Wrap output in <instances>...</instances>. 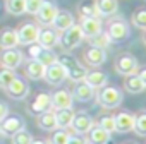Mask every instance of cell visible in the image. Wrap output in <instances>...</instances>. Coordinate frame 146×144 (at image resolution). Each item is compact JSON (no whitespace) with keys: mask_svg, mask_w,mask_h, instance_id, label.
<instances>
[{"mask_svg":"<svg viewBox=\"0 0 146 144\" xmlns=\"http://www.w3.org/2000/svg\"><path fill=\"white\" fill-rule=\"evenodd\" d=\"M124 100V94L119 88H113V86H103L100 88V93H98V103L103 106V108H117Z\"/></svg>","mask_w":146,"mask_h":144,"instance_id":"4","label":"cell"},{"mask_svg":"<svg viewBox=\"0 0 146 144\" xmlns=\"http://www.w3.org/2000/svg\"><path fill=\"white\" fill-rule=\"evenodd\" d=\"M143 43L146 45V31H144V34H143Z\"/></svg>","mask_w":146,"mask_h":144,"instance_id":"45","label":"cell"},{"mask_svg":"<svg viewBox=\"0 0 146 144\" xmlns=\"http://www.w3.org/2000/svg\"><path fill=\"white\" fill-rule=\"evenodd\" d=\"M7 115H9V106H7V103L0 101V122H2Z\"/></svg>","mask_w":146,"mask_h":144,"instance_id":"42","label":"cell"},{"mask_svg":"<svg viewBox=\"0 0 146 144\" xmlns=\"http://www.w3.org/2000/svg\"><path fill=\"white\" fill-rule=\"evenodd\" d=\"M84 60H86V63L91 65V67H100V65H103L105 60H107V52L102 50V48H95V46H91L90 50H86V53H84Z\"/></svg>","mask_w":146,"mask_h":144,"instance_id":"24","label":"cell"},{"mask_svg":"<svg viewBox=\"0 0 146 144\" xmlns=\"http://www.w3.org/2000/svg\"><path fill=\"white\" fill-rule=\"evenodd\" d=\"M23 62H24V55L17 48H7V50L0 52V65H2V67L16 70L17 67H21Z\"/></svg>","mask_w":146,"mask_h":144,"instance_id":"8","label":"cell"},{"mask_svg":"<svg viewBox=\"0 0 146 144\" xmlns=\"http://www.w3.org/2000/svg\"><path fill=\"white\" fill-rule=\"evenodd\" d=\"M16 77H17V74H16V70H14V69L2 67V69H0V88L5 89V88L16 79Z\"/></svg>","mask_w":146,"mask_h":144,"instance_id":"32","label":"cell"},{"mask_svg":"<svg viewBox=\"0 0 146 144\" xmlns=\"http://www.w3.org/2000/svg\"><path fill=\"white\" fill-rule=\"evenodd\" d=\"M17 46H19L17 31L12 28H4L0 31V48L7 50V48H17Z\"/></svg>","mask_w":146,"mask_h":144,"instance_id":"21","label":"cell"},{"mask_svg":"<svg viewBox=\"0 0 146 144\" xmlns=\"http://www.w3.org/2000/svg\"><path fill=\"white\" fill-rule=\"evenodd\" d=\"M45 65L41 63V62H38L36 58H29L28 62H26V67H24V74L31 79V81H40V79H43V76H45Z\"/></svg>","mask_w":146,"mask_h":144,"instance_id":"18","label":"cell"},{"mask_svg":"<svg viewBox=\"0 0 146 144\" xmlns=\"http://www.w3.org/2000/svg\"><path fill=\"white\" fill-rule=\"evenodd\" d=\"M98 125L102 127V129H105L107 132H115V117H112V115H103L102 118H100V122H98Z\"/></svg>","mask_w":146,"mask_h":144,"instance_id":"38","label":"cell"},{"mask_svg":"<svg viewBox=\"0 0 146 144\" xmlns=\"http://www.w3.org/2000/svg\"><path fill=\"white\" fill-rule=\"evenodd\" d=\"M57 57H58V55H57L53 50L43 48V50H41V53L38 55V58H36V60H38V62H41L45 67H48V65H52V63H55V62H57Z\"/></svg>","mask_w":146,"mask_h":144,"instance_id":"34","label":"cell"},{"mask_svg":"<svg viewBox=\"0 0 146 144\" xmlns=\"http://www.w3.org/2000/svg\"><path fill=\"white\" fill-rule=\"evenodd\" d=\"M136 74H137V77H139V79L143 81V84L146 86V67H139Z\"/></svg>","mask_w":146,"mask_h":144,"instance_id":"43","label":"cell"},{"mask_svg":"<svg viewBox=\"0 0 146 144\" xmlns=\"http://www.w3.org/2000/svg\"><path fill=\"white\" fill-rule=\"evenodd\" d=\"M136 134L146 137V112H141L139 115H134V129Z\"/></svg>","mask_w":146,"mask_h":144,"instance_id":"33","label":"cell"},{"mask_svg":"<svg viewBox=\"0 0 146 144\" xmlns=\"http://www.w3.org/2000/svg\"><path fill=\"white\" fill-rule=\"evenodd\" d=\"M21 129H24V120L21 117H5L0 122V134L4 135H14L16 132H19Z\"/></svg>","mask_w":146,"mask_h":144,"instance_id":"14","label":"cell"},{"mask_svg":"<svg viewBox=\"0 0 146 144\" xmlns=\"http://www.w3.org/2000/svg\"><path fill=\"white\" fill-rule=\"evenodd\" d=\"M137 69H139V62L131 53H122L115 60V70H117V74H120L124 77L131 76V74H136Z\"/></svg>","mask_w":146,"mask_h":144,"instance_id":"5","label":"cell"},{"mask_svg":"<svg viewBox=\"0 0 146 144\" xmlns=\"http://www.w3.org/2000/svg\"><path fill=\"white\" fill-rule=\"evenodd\" d=\"M84 83L86 84H90L93 89H100V88H103V86H107V83H108V76L105 74L103 70H90V72H86V76H84Z\"/></svg>","mask_w":146,"mask_h":144,"instance_id":"20","label":"cell"},{"mask_svg":"<svg viewBox=\"0 0 146 144\" xmlns=\"http://www.w3.org/2000/svg\"><path fill=\"white\" fill-rule=\"evenodd\" d=\"M43 79H45L48 84H52V86H60V84L67 79V70H65V67H64L62 63L55 62V63H52V65H48V67L45 69Z\"/></svg>","mask_w":146,"mask_h":144,"instance_id":"6","label":"cell"},{"mask_svg":"<svg viewBox=\"0 0 146 144\" xmlns=\"http://www.w3.org/2000/svg\"><path fill=\"white\" fill-rule=\"evenodd\" d=\"M88 41H90L91 46H95V48H102V50H107V48L110 46V43H112L110 38H108V34H107V31H100L98 34L88 38Z\"/></svg>","mask_w":146,"mask_h":144,"instance_id":"30","label":"cell"},{"mask_svg":"<svg viewBox=\"0 0 146 144\" xmlns=\"http://www.w3.org/2000/svg\"><path fill=\"white\" fill-rule=\"evenodd\" d=\"M124 88H125V91H129L131 94H137V93H143V91L146 89V86H144V84H143V81L137 77V74L125 76Z\"/></svg>","mask_w":146,"mask_h":144,"instance_id":"28","label":"cell"},{"mask_svg":"<svg viewBox=\"0 0 146 144\" xmlns=\"http://www.w3.org/2000/svg\"><path fill=\"white\" fill-rule=\"evenodd\" d=\"M69 135H70V134H69L65 129H58V130L53 132V135H52V139H50V144H67Z\"/></svg>","mask_w":146,"mask_h":144,"instance_id":"37","label":"cell"},{"mask_svg":"<svg viewBox=\"0 0 146 144\" xmlns=\"http://www.w3.org/2000/svg\"><path fill=\"white\" fill-rule=\"evenodd\" d=\"M38 127L46 132H53L57 129V120H55V112L48 110L38 115Z\"/></svg>","mask_w":146,"mask_h":144,"instance_id":"26","label":"cell"},{"mask_svg":"<svg viewBox=\"0 0 146 144\" xmlns=\"http://www.w3.org/2000/svg\"><path fill=\"white\" fill-rule=\"evenodd\" d=\"M84 40V34H83V29L79 24H72L69 29H65L64 33H60V40H58V45H62L64 50H74L78 48Z\"/></svg>","mask_w":146,"mask_h":144,"instance_id":"2","label":"cell"},{"mask_svg":"<svg viewBox=\"0 0 146 144\" xmlns=\"http://www.w3.org/2000/svg\"><path fill=\"white\" fill-rule=\"evenodd\" d=\"M31 144H50L48 141H43V139H33Z\"/></svg>","mask_w":146,"mask_h":144,"instance_id":"44","label":"cell"},{"mask_svg":"<svg viewBox=\"0 0 146 144\" xmlns=\"http://www.w3.org/2000/svg\"><path fill=\"white\" fill-rule=\"evenodd\" d=\"M67 144H88V141L81 135V134H74V135H69V141H67Z\"/></svg>","mask_w":146,"mask_h":144,"instance_id":"41","label":"cell"},{"mask_svg":"<svg viewBox=\"0 0 146 144\" xmlns=\"http://www.w3.org/2000/svg\"><path fill=\"white\" fill-rule=\"evenodd\" d=\"M84 38H91L95 34H98L100 31H103V21L100 17H81L79 22Z\"/></svg>","mask_w":146,"mask_h":144,"instance_id":"12","label":"cell"},{"mask_svg":"<svg viewBox=\"0 0 146 144\" xmlns=\"http://www.w3.org/2000/svg\"><path fill=\"white\" fill-rule=\"evenodd\" d=\"M41 4H43V0H26V12L31 14V16H36Z\"/></svg>","mask_w":146,"mask_h":144,"instance_id":"39","label":"cell"},{"mask_svg":"<svg viewBox=\"0 0 146 144\" xmlns=\"http://www.w3.org/2000/svg\"><path fill=\"white\" fill-rule=\"evenodd\" d=\"M79 16L81 17H100L95 0H83L79 4Z\"/></svg>","mask_w":146,"mask_h":144,"instance_id":"29","label":"cell"},{"mask_svg":"<svg viewBox=\"0 0 146 144\" xmlns=\"http://www.w3.org/2000/svg\"><path fill=\"white\" fill-rule=\"evenodd\" d=\"M107 34H108L112 43H122L131 36V28H129V24L125 22L124 17H117V19L108 22Z\"/></svg>","mask_w":146,"mask_h":144,"instance_id":"3","label":"cell"},{"mask_svg":"<svg viewBox=\"0 0 146 144\" xmlns=\"http://www.w3.org/2000/svg\"><path fill=\"white\" fill-rule=\"evenodd\" d=\"M74 98L72 93L67 89H58L52 94V108L53 110H62V108H72Z\"/></svg>","mask_w":146,"mask_h":144,"instance_id":"13","label":"cell"},{"mask_svg":"<svg viewBox=\"0 0 146 144\" xmlns=\"http://www.w3.org/2000/svg\"><path fill=\"white\" fill-rule=\"evenodd\" d=\"M58 40H60V34H58L55 29L45 28V29H40V36H38V41H36V43H40L43 48L52 50L53 46L58 45Z\"/></svg>","mask_w":146,"mask_h":144,"instance_id":"16","label":"cell"},{"mask_svg":"<svg viewBox=\"0 0 146 144\" xmlns=\"http://www.w3.org/2000/svg\"><path fill=\"white\" fill-rule=\"evenodd\" d=\"M72 98L78 100V101H83V103L91 101L95 98V89L90 84H86L84 81L76 83V88H74V91H72Z\"/></svg>","mask_w":146,"mask_h":144,"instance_id":"23","label":"cell"},{"mask_svg":"<svg viewBox=\"0 0 146 144\" xmlns=\"http://www.w3.org/2000/svg\"><path fill=\"white\" fill-rule=\"evenodd\" d=\"M5 9L12 16H23L26 12V0H7Z\"/></svg>","mask_w":146,"mask_h":144,"instance_id":"31","label":"cell"},{"mask_svg":"<svg viewBox=\"0 0 146 144\" xmlns=\"http://www.w3.org/2000/svg\"><path fill=\"white\" fill-rule=\"evenodd\" d=\"M17 31V38H19V45H33L38 41V36H40V26L38 24H33V22H26L23 24Z\"/></svg>","mask_w":146,"mask_h":144,"instance_id":"7","label":"cell"},{"mask_svg":"<svg viewBox=\"0 0 146 144\" xmlns=\"http://www.w3.org/2000/svg\"><path fill=\"white\" fill-rule=\"evenodd\" d=\"M50 108H52V94L48 93H38L29 105V112L33 115H40L43 112H48Z\"/></svg>","mask_w":146,"mask_h":144,"instance_id":"15","label":"cell"},{"mask_svg":"<svg viewBox=\"0 0 146 144\" xmlns=\"http://www.w3.org/2000/svg\"><path fill=\"white\" fill-rule=\"evenodd\" d=\"M134 129V115L131 112H120L115 115V132L125 134Z\"/></svg>","mask_w":146,"mask_h":144,"instance_id":"17","label":"cell"},{"mask_svg":"<svg viewBox=\"0 0 146 144\" xmlns=\"http://www.w3.org/2000/svg\"><path fill=\"white\" fill-rule=\"evenodd\" d=\"M127 144H136V142H127Z\"/></svg>","mask_w":146,"mask_h":144,"instance_id":"46","label":"cell"},{"mask_svg":"<svg viewBox=\"0 0 146 144\" xmlns=\"http://www.w3.org/2000/svg\"><path fill=\"white\" fill-rule=\"evenodd\" d=\"M7 96L12 98V100H24L28 94H29V84L23 79V77H16L7 88Z\"/></svg>","mask_w":146,"mask_h":144,"instance_id":"10","label":"cell"},{"mask_svg":"<svg viewBox=\"0 0 146 144\" xmlns=\"http://www.w3.org/2000/svg\"><path fill=\"white\" fill-rule=\"evenodd\" d=\"M74 118V110L72 108H62L55 110V120H57V129H67L72 124Z\"/></svg>","mask_w":146,"mask_h":144,"instance_id":"27","label":"cell"},{"mask_svg":"<svg viewBox=\"0 0 146 144\" xmlns=\"http://www.w3.org/2000/svg\"><path fill=\"white\" fill-rule=\"evenodd\" d=\"M57 62L65 67V70H67V79H70L72 83H81V81H84V76H86L88 70L74 57H72V55H67V53L58 55L57 57Z\"/></svg>","mask_w":146,"mask_h":144,"instance_id":"1","label":"cell"},{"mask_svg":"<svg viewBox=\"0 0 146 144\" xmlns=\"http://www.w3.org/2000/svg\"><path fill=\"white\" fill-rule=\"evenodd\" d=\"M132 24H134L137 29L146 31V9H137V11H134V14H132Z\"/></svg>","mask_w":146,"mask_h":144,"instance_id":"35","label":"cell"},{"mask_svg":"<svg viewBox=\"0 0 146 144\" xmlns=\"http://www.w3.org/2000/svg\"><path fill=\"white\" fill-rule=\"evenodd\" d=\"M88 134V144H108L110 142V132H107L105 129H102L100 125H95L86 132Z\"/></svg>","mask_w":146,"mask_h":144,"instance_id":"19","label":"cell"},{"mask_svg":"<svg viewBox=\"0 0 146 144\" xmlns=\"http://www.w3.org/2000/svg\"><path fill=\"white\" fill-rule=\"evenodd\" d=\"M57 12H58V7H57L53 2H50V0H43L40 11L36 12V19H38V22L43 24V26H52V22H53Z\"/></svg>","mask_w":146,"mask_h":144,"instance_id":"9","label":"cell"},{"mask_svg":"<svg viewBox=\"0 0 146 144\" xmlns=\"http://www.w3.org/2000/svg\"><path fill=\"white\" fill-rule=\"evenodd\" d=\"M11 137H12V144H31V141H33V135L26 129H21L19 132H16Z\"/></svg>","mask_w":146,"mask_h":144,"instance_id":"36","label":"cell"},{"mask_svg":"<svg viewBox=\"0 0 146 144\" xmlns=\"http://www.w3.org/2000/svg\"><path fill=\"white\" fill-rule=\"evenodd\" d=\"M93 118H91V115L90 113H86V112H78V113H74V118H72V124H70V127H72V130H74L76 134H86L91 127H93Z\"/></svg>","mask_w":146,"mask_h":144,"instance_id":"11","label":"cell"},{"mask_svg":"<svg viewBox=\"0 0 146 144\" xmlns=\"http://www.w3.org/2000/svg\"><path fill=\"white\" fill-rule=\"evenodd\" d=\"M41 50H43V46L40 43L28 45V55H29V58H38V55L41 53Z\"/></svg>","mask_w":146,"mask_h":144,"instance_id":"40","label":"cell"},{"mask_svg":"<svg viewBox=\"0 0 146 144\" xmlns=\"http://www.w3.org/2000/svg\"><path fill=\"white\" fill-rule=\"evenodd\" d=\"M72 24H74V17H72V14L67 12V11H58L55 19H53V22H52V26H53V29L57 33H64Z\"/></svg>","mask_w":146,"mask_h":144,"instance_id":"22","label":"cell"},{"mask_svg":"<svg viewBox=\"0 0 146 144\" xmlns=\"http://www.w3.org/2000/svg\"><path fill=\"white\" fill-rule=\"evenodd\" d=\"M95 4H96V9H98L100 16L110 17V16H115L119 12V2L117 0H95Z\"/></svg>","mask_w":146,"mask_h":144,"instance_id":"25","label":"cell"}]
</instances>
